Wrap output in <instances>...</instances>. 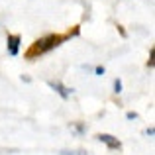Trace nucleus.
Wrapping results in <instances>:
<instances>
[{"label": "nucleus", "instance_id": "4", "mask_svg": "<svg viewBox=\"0 0 155 155\" xmlns=\"http://www.w3.org/2000/svg\"><path fill=\"white\" fill-rule=\"evenodd\" d=\"M20 43H22V38H20L18 34H10V35L6 38V47H8V53H10L12 57L18 55V51H20Z\"/></svg>", "mask_w": 155, "mask_h": 155}, {"label": "nucleus", "instance_id": "5", "mask_svg": "<svg viewBox=\"0 0 155 155\" xmlns=\"http://www.w3.org/2000/svg\"><path fill=\"white\" fill-rule=\"evenodd\" d=\"M61 155H88L84 149H61Z\"/></svg>", "mask_w": 155, "mask_h": 155}, {"label": "nucleus", "instance_id": "2", "mask_svg": "<svg viewBox=\"0 0 155 155\" xmlns=\"http://www.w3.org/2000/svg\"><path fill=\"white\" fill-rule=\"evenodd\" d=\"M49 88H53V91L57 92V94L61 96L63 100H67V98H71V94H73V88H69V87H65L63 83H59V81H49Z\"/></svg>", "mask_w": 155, "mask_h": 155}, {"label": "nucleus", "instance_id": "1", "mask_svg": "<svg viewBox=\"0 0 155 155\" xmlns=\"http://www.w3.org/2000/svg\"><path fill=\"white\" fill-rule=\"evenodd\" d=\"M71 35H79V28H75V30L69 31V34H49V35H43V38L35 39V41L30 45V49L26 51V59L34 61V59H38V57H41V55H45V53L53 51L55 47H59L63 41H67Z\"/></svg>", "mask_w": 155, "mask_h": 155}, {"label": "nucleus", "instance_id": "6", "mask_svg": "<svg viewBox=\"0 0 155 155\" xmlns=\"http://www.w3.org/2000/svg\"><path fill=\"white\" fill-rule=\"evenodd\" d=\"M114 92H116V94H120V92H122V81L120 79L114 81Z\"/></svg>", "mask_w": 155, "mask_h": 155}, {"label": "nucleus", "instance_id": "3", "mask_svg": "<svg viewBox=\"0 0 155 155\" xmlns=\"http://www.w3.org/2000/svg\"><path fill=\"white\" fill-rule=\"evenodd\" d=\"M96 140H98L100 143H104L108 149H120L122 147V141L118 140V137L110 136V134H98V136H96Z\"/></svg>", "mask_w": 155, "mask_h": 155}, {"label": "nucleus", "instance_id": "10", "mask_svg": "<svg viewBox=\"0 0 155 155\" xmlns=\"http://www.w3.org/2000/svg\"><path fill=\"white\" fill-rule=\"evenodd\" d=\"M104 71H106L104 67H96V69H94V73H96L98 77H100V75H104Z\"/></svg>", "mask_w": 155, "mask_h": 155}, {"label": "nucleus", "instance_id": "11", "mask_svg": "<svg viewBox=\"0 0 155 155\" xmlns=\"http://www.w3.org/2000/svg\"><path fill=\"white\" fill-rule=\"evenodd\" d=\"M145 134H147V136H153L155 130H153V128H147V130H145Z\"/></svg>", "mask_w": 155, "mask_h": 155}, {"label": "nucleus", "instance_id": "7", "mask_svg": "<svg viewBox=\"0 0 155 155\" xmlns=\"http://www.w3.org/2000/svg\"><path fill=\"white\" fill-rule=\"evenodd\" d=\"M153 57H155V49L151 47V51H149V61H147V67H153Z\"/></svg>", "mask_w": 155, "mask_h": 155}, {"label": "nucleus", "instance_id": "9", "mask_svg": "<svg viewBox=\"0 0 155 155\" xmlns=\"http://www.w3.org/2000/svg\"><path fill=\"white\" fill-rule=\"evenodd\" d=\"M126 118H128V120H136L137 114H136V112H128V114H126Z\"/></svg>", "mask_w": 155, "mask_h": 155}, {"label": "nucleus", "instance_id": "8", "mask_svg": "<svg viewBox=\"0 0 155 155\" xmlns=\"http://www.w3.org/2000/svg\"><path fill=\"white\" fill-rule=\"evenodd\" d=\"M84 130H87V128H84L83 124H77V126H75V132H77V134H84Z\"/></svg>", "mask_w": 155, "mask_h": 155}]
</instances>
